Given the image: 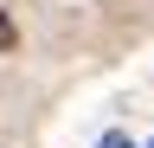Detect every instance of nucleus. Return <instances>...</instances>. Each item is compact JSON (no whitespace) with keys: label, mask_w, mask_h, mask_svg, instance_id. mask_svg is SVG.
Instances as JSON below:
<instances>
[{"label":"nucleus","mask_w":154,"mask_h":148,"mask_svg":"<svg viewBox=\"0 0 154 148\" xmlns=\"http://www.w3.org/2000/svg\"><path fill=\"white\" fill-rule=\"evenodd\" d=\"M96 148H135V142L122 135V129H109V135H103V142H96Z\"/></svg>","instance_id":"nucleus-2"},{"label":"nucleus","mask_w":154,"mask_h":148,"mask_svg":"<svg viewBox=\"0 0 154 148\" xmlns=\"http://www.w3.org/2000/svg\"><path fill=\"white\" fill-rule=\"evenodd\" d=\"M19 45V32H13V20H7V13H0V52H13Z\"/></svg>","instance_id":"nucleus-1"}]
</instances>
